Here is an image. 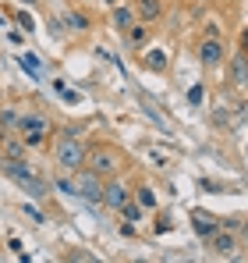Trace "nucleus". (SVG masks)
Segmentation results:
<instances>
[{"instance_id": "f257e3e1", "label": "nucleus", "mask_w": 248, "mask_h": 263, "mask_svg": "<svg viewBox=\"0 0 248 263\" xmlns=\"http://www.w3.org/2000/svg\"><path fill=\"white\" fill-rule=\"evenodd\" d=\"M85 167H92L99 178H117L128 167V157L117 142H92L85 149Z\"/></svg>"}, {"instance_id": "f03ea898", "label": "nucleus", "mask_w": 248, "mask_h": 263, "mask_svg": "<svg viewBox=\"0 0 248 263\" xmlns=\"http://www.w3.org/2000/svg\"><path fill=\"white\" fill-rule=\"evenodd\" d=\"M0 175L11 178L14 185H22V192H29L32 199H43V196L50 192L46 181L32 171V164H25V157H22V160H18V157H0Z\"/></svg>"}, {"instance_id": "7ed1b4c3", "label": "nucleus", "mask_w": 248, "mask_h": 263, "mask_svg": "<svg viewBox=\"0 0 248 263\" xmlns=\"http://www.w3.org/2000/svg\"><path fill=\"white\" fill-rule=\"evenodd\" d=\"M85 146L82 139H78V132H60L57 139H53V164L60 167V171H68V175H75L78 167H85Z\"/></svg>"}, {"instance_id": "20e7f679", "label": "nucleus", "mask_w": 248, "mask_h": 263, "mask_svg": "<svg viewBox=\"0 0 248 263\" xmlns=\"http://www.w3.org/2000/svg\"><path fill=\"white\" fill-rule=\"evenodd\" d=\"M18 135H22L29 146H43V142L53 135V125H50V118H46V114H39V110H22Z\"/></svg>"}, {"instance_id": "39448f33", "label": "nucleus", "mask_w": 248, "mask_h": 263, "mask_svg": "<svg viewBox=\"0 0 248 263\" xmlns=\"http://www.w3.org/2000/svg\"><path fill=\"white\" fill-rule=\"evenodd\" d=\"M71 178H75V196L78 199H85L89 206H103V181L107 178H99L92 167H78Z\"/></svg>"}, {"instance_id": "423d86ee", "label": "nucleus", "mask_w": 248, "mask_h": 263, "mask_svg": "<svg viewBox=\"0 0 248 263\" xmlns=\"http://www.w3.org/2000/svg\"><path fill=\"white\" fill-rule=\"evenodd\" d=\"M209 253L213 256H220V260H231V256H238V249H241V238H238V231H231V228H220L213 238L206 242Z\"/></svg>"}, {"instance_id": "0eeeda50", "label": "nucleus", "mask_w": 248, "mask_h": 263, "mask_svg": "<svg viewBox=\"0 0 248 263\" xmlns=\"http://www.w3.org/2000/svg\"><path fill=\"white\" fill-rule=\"evenodd\" d=\"M128 199H131V189H128V185L121 181V175H117V178H107V181H103V206H107L110 214H117V210H121Z\"/></svg>"}, {"instance_id": "6e6552de", "label": "nucleus", "mask_w": 248, "mask_h": 263, "mask_svg": "<svg viewBox=\"0 0 248 263\" xmlns=\"http://www.w3.org/2000/svg\"><path fill=\"white\" fill-rule=\"evenodd\" d=\"M195 57H199V64H202L206 71L209 68H220V64L227 61V46L220 43L216 36H206V40L199 43V50H195Z\"/></svg>"}, {"instance_id": "1a4fd4ad", "label": "nucleus", "mask_w": 248, "mask_h": 263, "mask_svg": "<svg viewBox=\"0 0 248 263\" xmlns=\"http://www.w3.org/2000/svg\"><path fill=\"white\" fill-rule=\"evenodd\" d=\"M220 228H223V224H220V217H213L209 210H192V231H195L202 242H209Z\"/></svg>"}, {"instance_id": "9d476101", "label": "nucleus", "mask_w": 248, "mask_h": 263, "mask_svg": "<svg viewBox=\"0 0 248 263\" xmlns=\"http://www.w3.org/2000/svg\"><path fill=\"white\" fill-rule=\"evenodd\" d=\"M110 11H114L110 18H114V29H117V32H128V29L138 22V11H135V4H124V0H121V4H114Z\"/></svg>"}, {"instance_id": "9b49d317", "label": "nucleus", "mask_w": 248, "mask_h": 263, "mask_svg": "<svg viewBox=\"0 0 248 263\" xmlns=\"http://www.w3.org/2000/svg\"><path fill=\"white\" fill-rule=\"evenodd\" d=\"M135 11H138V22L153 25L163 18V0H135Z\"/></svg>"}, {"instance_id": "f8f14e48", "label": "nucleus", "mask_w": 248, "mask_h": 263, "mask_svg": "<svg viewBox=\"0 0 248 263\" xmlns=\"http://www.w3.org/2000/svg\"><path fill=\"white\" fill-rule=\"evenodd\" d=\"M231 82H234V86H245L248 82V53L245 50L231 57Z\"/></svg>"}, {"instance_id": "ddd939ff", "label": "nucleus", "mask_w": 248, "mask_h": 263, "mask_svg": "<svg viewBox=\"0 0 248 263\" xmlns=\"http://www.w3.org/2000/svg\"><path fill=\"white\" fill-rule=\"evenodd\" d=\"M149 36H153V32H149V25H146V22H135V25L124 32V40L135 46V50H142V46L149 43Z\"/></svg>"}, {"instance_id": "4468645a", "label": "nucleus", "mask_w": 248, "mask_h": 263, "mask_svg": "<svg viewBox=\"0 0 248 263\" xmlns=\"http://www.w3.org/2000/svg\"><path fill=\"white\" fill-rule=\"evenodd\" d=\"M18 125H22V110H14V107H0V128L4 135H18Z\"/></svg>"}, {"instance_id": "2eb2a0df", "label": "nucleus", "mask_w": 248, "mask_h": 263, "mask_svg": "<svg viewBox=\"0 0 248 263\" xmlns=\"http://www.w3.org/2000/svg\"><path fill=\"white\" fill-rule=\"evenodd\" d=\"M117 217L128 220V224H138V220L146 217V206H142V203H135V199H128L121 210H117Z\"/></svg>"}, {"instance_id": "dca6fc26", "label": "nucleus", "mask_w": 248, "mask_h": 263, "mask_svg": "<svg viewBox=\"0 0 248 263\" xmlns=\"http://www.w3.org/2000/svg\"><path fill=\"white\" fill-rule=\"evenodd\" d=\"M25 146H29V142H25L22 135H18V139H14V132L4 135V157H18V160H22V157H25Z\"/></svg>"}, {"instance_id": "f3484780", "label": "nucleus", "mask_w": 248, "mask_h": 263, "mask_svg": "<svg viewBox=\"0 0 248 263\" xmlns=\"http://www.w3.org/2000/svg\"><path fill=\"white\" fill-rule=\"evenodd\" d=\"M131 199L142 203L146 210H156V192H153L149 185H135V189H131Z\"/></svg>"}, {"instance_id": "a211bd4d", "label": "nucleus", "mask_w": 248, "mask_h": 263, "mask_svg": "<svg viewBox=\"0 0 248 263\" xmlns=\"http://www.w3.org/2000/svg\"><path fill=\"white\" fill-rule=\"evenodd\" d=\"M142 64L153 68V71H163L167 68V53L163 50H146V53H142Z\"/></svg>"}, {"instance_id": "6ab92c4d", "label": "nucleus", "mask_w": 248, "mask_h": 263, "mask_svg": "<svg viewBox=\"0 0 248 263\" xmlns=\"http://www.w3.org/2000/svg\"><path fill=\"white\" fill-rule=\"evenodd\" d=\"M68 25H71L75 32H85V29L92 25V18H89V14H78V11H75V14H68Z\"/></svg>"}, {"instance_id": "aec40b11", "label": "nucleus", "mask_w": 248, "mask_h": 263, "mask_svg": "<svg viewBox=\"0 0 248 263\" xmlns=\"http://www.w3.org/2000/svg\"><path fill=\"white\" fill-rule=\"evenodd\" d=\"M14 22L22 25V32H36V22H32V14H29V11H18V14H14Z\"/></svg>"}, {"instance_id": "412c9836", "label": "nucleus", "mask_w": 248, "mask_h": 263, "mask_svg": "<svg viewBox=\"0 0 248 263\" xmlns=\"http://www.w3.org/2000/svg\"><path fill=\"white\" fill-rule=\"evenodd\" d=\"M202 100H206V86H192L188 89V103H192V107H199Z\"/></svg>"}, {"instance_id": "4be33fe9", "label": "nucleus", "mask_w": 248, "mask_h": 263, "mask_svg": "<svg viewBox=\"0 0 248 263\" xmlns=\"http://www.w3.org/2000/svg\"><path fill=\"white\" fill-rule=\"evenodd\" d=\"M57 189L68 192V196H75V178H57Z\"/></svg>"}, {"instance_id": "5701e85b", "label": "nucleus", "mask_w": 248, "mask_h": 263, "mask_svg": "<svg viewBox=\"0 0 248 263\" xmlns=\"http://www.w3.org/2000/svg\"><path fill=\"white\" fill-rule=\"evenodd\" d=\"M238 238H241V246L248 249V220H241V228H238Z\"/></svg>"}, {"instance_id": "b1692460", "label": "nucleus", "mask_w": 248, "mask_h": 263, "mask_svg": "<svg viewBox=\"0 0 248 263\" xmlns=\"http://www.w3.org/2000/svg\"><path fill=\"white\" fill-rule=\"evenodd\" d=\"M167 228H170V217H167V214H160V224H156V231H167Z\"/></svg>"}, {"instance_id": "393cba45", "label": "nucleus", "mask_w": 248, "mask_h": 263, "mask_svg": "<svg viewBox=\"0 0 248 263\" xmlns=\"http://www.w3.org/2000/svg\"><path fill=\"white\" fill-rule=\"evenodd\" d=\"M241 46H245V53H248V32H245V36H241Z\"/></svg>"}, {"instance_id": "a878e982", "label": "nucleus", "mask_w": 248, "mask_h": 263, "mask_svg": "<svg viewBox=\"0 0 248 263\" xmlns=\"http://www.w3.org/2000/svg\"><path fill=\"white\" fill-rule=\"evenodd\" d=\"M103 4H107V7H114V4H121V0H103Z\"/></svg>"}, {"instance_id": "bb28decb", "label": "nucleus", "mask_w": 248, "mask_h": 263, "mask_svg": "<svg viewBox=\"0 0 248 263\" xmlns=\"http://www.w3.org/2000/svg\"><path fill=\"white\" fill-rule=\"evenodd\" d=\"M18 4H36V0H18Z\"/></svg>"}, {"instance_id": "cd10ccee", "label": "nucleus", "mask_w": 248, "mask_h": 263, "mask_svg": "<svg viewBox=\"0 0 248 263\" xmlns=\"http://www.w3.org/2000/svg\"><path fill=\"white\" fill-rule=\"evenodd\" d=\"M227 4H234V0H227Z\"/></svg>"}]
</instances>
